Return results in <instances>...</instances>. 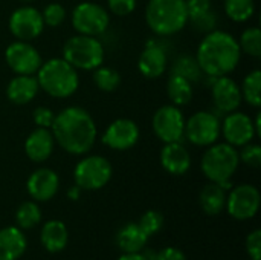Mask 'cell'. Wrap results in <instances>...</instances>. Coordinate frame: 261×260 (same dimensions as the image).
I'll return each mask as SVG.
<instances>
[{
	"mask_svg": "<svg viewBox=\"0 0 261 260\" xmlns=\"http://www.w3.org/2000/svg\"><path fill=\"white\" fill-rule=\"evenodd\" d=\"M55 139L50 129L37 127L24 139V153L32 162H44L54 153Z\"/></svg>",
	"mask_w": 261,
	"mask_h": 260,
	"instance_id": "19",
	"label": "cell"
},
{
	"mask_svg": "<svg viewBox=\"0 0 261 260\" xmlns=\"http://www.w3.org/2000/svg\"><path fill=\"white\" fill-rule=\"evenodd\" d=\"M40 86L35 75H15L6 86V97L12 104H29L38 93Z\"/></svg>",
	"mask_w": 261,
	"mask_h": 260,
	"instance_id": "21",
	"label": "cell"
},
{
	"mask_svg": "<svg viewBox=\"0 0 261 260\" xmlns=\"http://www.w3.org/2000/svg\"><path fill=\"white\" fill-rule=\"evenodd\" d=\"M106 51L98 37L76 34L66 40L63 58L76 70H93L104 63Z\"/></svg>",
	"mask_w": 261,
	"mask_h": 260,
	"instance_id": "5",
	"label": "cell"
},
{
	"mask_svg": "<svg viewBox=\"0 0 261 260\" xmlns=\"http://www.w3.org/2000/svg\"><path fill=\"white\" fill-rule=\"evenodd\" d=\"M254 126H255V132H257V136H260V135H261V116H260V112L257 113V116H255V120H254Z\"/></svg>",
	"mask_w": 261,
	"mask_h": 260,
	"instance_id": "44",
	"label": "cell"
},
{
	"mask_svg": "<svg viewBox=\"0 0 261 260\" xmlns=\"http://www.w3.org/2000/svg\"><path fill=\"white\" fill-rule=\"evenodd\" d=\"M118 260H147L142 254H139V253H135V254H124V256H121Z\"/></svg>",
	"mask_w": 261,
	"mask_h": 260,
	"instance_id": "42",
	"label": "cell"
},
{
	"mask_svg": "<svg viewBox=\"0 0 261 260\" xmlns=\"http://www.w3.org/2000/svg\"><path fill=\"white\" fill-rule=\"evenodd\" d=\"M8 26L11 34L21 41H32L44 31L41 12L31 5H24L14 9L9 15Z\"/></svg>",
	"mask_w": 261,
	"mask_h": 260,
	"instance_id": "12",
	"label": "cell"
},
{
	"mask_svg": "<svg viewBox=\"0 0 261 260\" xmlns=\"http://www.w3.org/2000/svg\"><path fill=\"white\" fill-rule=\"evenodd\" d=\"M26 250V239L17 227L0 230V260H17Z\"/></svg>",
	"mask_w": 261,
	"mask_h": 260,
	"instance_id": "22",
	"label": "cell"
},
{
	"mask_svg": "<svg viewBox=\"0 0 261 260\" xmlns=\"http://www.w3.org/2000/svg\"><path fill=\"white\" fill-rule=\"evenodd\" d=\"M240 166L239 150L228 143L211 144L202 156V172L203 175L216 184L231 181L234 173Z\"/></svg>",
	"mask_w": 261,
	"mask_h": 260,
	"instance_id": "6",
	"label": "cell"
},
{
	"mask_svg": "<svg viewBox=\"0 0 261 260\" xmlns=\"http://www.w3.org/2000/svg\"><path fill=\"white\" fill-rule=\"evenodd\" d=\"M185 3H187V11H188V18L213 9L211 0H185Z\"/></svg>",
	"mask_w": 261,
	"mask_h": 260,
	"instance_id": "41",
	"label": "cell"
},
{
	"mask_svg": "<svg viewBox=\"0 0 261 260\" xmlns=\"http://www.w3.org/2000/svg\"><path fill=\"white\" fill-rule=\"evenodd\" d=\"M138 0H107L109 11L116 17H127L135 12Z\"/></svg>",
	"mask_w": 261,
	"mask_h": 260,
	"instance_id": "37",
	"label": "cell"
},
{
	"mask_svg": "<svg viewBox=\"0 0 261 260\" xmlns=\"http://www.w3.org/2000/svg\"><path fill=\"white\" fill-rule=\"evenodd\" d=\"M184 138L193 146L210 147L220 138V118L210 110H200L185 120Z\"/></svg>",
	"mask_w": 261,
	"mask_h": 260,
	"instance_id": "9",
	"label": "cell"
},
{
	"mask_svg": "<svg viewBox=\"0 0 261 260\" xmlns=\"http://www.w3.org/2000/svg\"><path fill=\"white\" fill-rule=\"evenodd\" d=\"M55 143L70 155H86L93 147L98 129L90 113L78 106H69L55 113L50 126Z\"/></svg>",
	"mask_w": 261,
	"mask_h": 260,
	"instance_id": "1",
	"label": "cell"
},
{
	"mask_svg": "<svg viewBox=\"0 0 261 260\" xmlns=\"http://www.w3.org/2000/svg\"><path fill=\"white\" fill-rule=\"evenodd\" d=\"M35 77L40 89L57 100L72 97L80 87L78 70L63 57L43 61Z\"/></svg>",
	"mask_w": 261,
	"mask_h": 260,
	"instance_id": "3",
	"label": "cell"
},
{
	"mask_svg": "<svg viewBox=\"0 0 261 260\" xmlns=\"http://www.w3.org/2000/svg\"><path fill=\"white\" fill-rule=\"evenodd\" d=\"M151 127L158 139H161L164 144L182 141L185 132V116L177 106L165 104L154 112L151 118Z\"/></svg>",
	"mask_w": 261,
	"mask_h": 260,
	"instance_id": "10",
	"label": "cell"
},
{
	"mask_svg": "<svg viewBox=\"0 0 261 260\" xmlns=\"http://www.w3.org/2000/svg\"><path fill=\"white\" fill-rule=\"evenodd\" d=\"M145 23L159 37H170L180 32L188 23L185 0H148Z\"/></svg>",
	"mask_w": 261,
	"mask_h": 260,
	"instance_id": "4",
	"label": "cell"
},
{
	"mask_svg": "<svg viewBox=\"0 0 261 260\" xmlns=\"http://www.w3.org/2000/svg\"><path fill=\"white\" fill-rule=\"evenodd\" d=\"M223 9L232 21L245 23L255 14V0H225Z\"/></svg>",
	"mask_w": 261,
	"mask_h": 260,
	"instance_id": "29",
	"label": "cell"
},
{
	"mask_svg": "<svg viewBox=\"0 0 261 260\" xmlns=\"http://www.w3.org/2000/svg\"><path fill=\"white\" fill-rule=\"evenodd\" d=\"M168 64V55L162 44L156 41H148L138 58L139 72L150 80H156L164 75Z\"/></svg>",
	"mask_w": 261,
	"mask_h": 260,
	"instance_id": "18",
	"label": "cell"
},
{
	"mask_svg": "<svg viewBox=\"0 0 261 260\" xmlns=\"http://www.w3.org/2000/svg\"><path fill=\"white\" fill-rule=\"evenodd\" d=\"M220 135L225 138V143L239 149L257 136L254 120L243 112H229L225 115L223 121H220Z\"/></svg>",
	"mask_w": 261,
	"mask_h": 260,
	"instance_id": "13",
	"label": "cell"
},
{
	"mask_svg": "<svg viewBox=\"0 0 261 260\" xmlns=\"http://www.w3.org/2000/svg\"><path fill=\"white\" fill-rule=\"evenodd\" d=\"M21 2H24V3H29V2H34V0H21Z\"/></svg>",
	"mask_w": 261,
	"mask_h": 260,
	"instance_id": "45",
	"label": "cell"
},
{
	"mask_svg": "<svg viewBox=\"0 0 261 260\" xmlns=\"http://www.w3.org/2000/svg\"><path fill=\"white\" fill-rule=\"evenodd\" d=\"M66 15H67L66 8L61 3H49L41 11L44 26H50V28L61 26L64 23V20H66Z\"/></svg>",
	"mask_w": 261,
	"mask_h": 260,
	"instance_id": "33",
	"label": "cell"
},
{
	"mask_svg": "<svg viewBox=\"0 0 261 260\" xmlns=\"http://www.w3.org/2000/svg\"><path fill=\"white\" fill-rule=\"evenodd\" d=\"M5 61L15 75H35L43 58L31 41L15 40L5 49Z\"/></svg>",
	"mask_w": 261,
	"mask_h": 260,
	"instance_id": "11",
	"label": "cell"
},
{
	"mask_svg": "<svg viewBox=\"0 0 261 260\" xmlns=\"http://www.w3.org/2000/svg\"><path fill=\"white\" fill-rule=\"evenodd\" d=\"M240 58L242 51L237 38L219 29L205 34L196 52V60L202 72L210 78L229 75L239 66Z\"/></svg>",
	"mask_w": 261,
	"mask_h": 260,
	"instance_id": "2",
	"label": "cell"
},
{
	"mask_svg": "<svg viewBox=\"0 0 261 260\" xmlns=\"http://www.w3.org/2000/svg\"><path fill=\"white\" fill-rule=\"evenodd\" d=\"M93 83L102 92H115L121 86V75L116 69L101 64L93 69Z\"/></svg>",
	"mask_w": 261,
	"mask_h": 260,
	"instance_id": "30",
	"label": "cell"
},
{
	"mask_svg": "<svg viewBox=\"0 0 261 260\" xmlns=\"http://www.w3.org/2000/svg\"><path fill=\"white\" fill-rule=\"evenodd\" d=\"M69 233L61 221H49L41 230V244L49 253H60L66 248Z\"/></svg>",
	"mask_w": 261,
	"mask_h": 260,
	"instance_id": "23",
	"label": "cell"
},
{
	"mask_svg": "<svg viewBox=\"0 0 261 260\" xmlns=\"http://www.w3.org/2000/svg\"><path fill=\"white\" fill-rule=\"evenodd\" d=\"M260 192L251 184H240L231 188L229 196H226L228 213L237 221L254 218L260 208Z\"/></svg>",
	"mask_w": 261,
	"mask_h": 260,
	"instance_id": "14",
	"label": "cell"
},
{
	"mask_svg": "<svg viewBox=\"0 0 261 260\" xmlns=\"http://www.w3.org/2000/svg\"><path fill=\"white\" fill-rule=\"evenodd\" d=\"M167 95H168L171 104H174L177 107L187 106V104H190V101L193 100V95H194L193 83L180 75L170 74L168 81H167Z\"/></svg>",
	"mask_w": 261,
	"mask_h": 260,
	"instance_id": "25",
	"label": "cell"
},
{
	"mask_svg": "<svg viewBox=\"0 0 261 260\" xmlns=\"http://www.w3.org/2000/svg\"><path fill=\"white\" fill-rule=\"evenodd\" d=\"M246 250L251 260H261V231H252L246 239Z\"/></svg>",
	"mask_w": 261,
	"mask_h": 260,
	"instance_id": "40",
	"label": "cell"
},
{
	"mask_svg": "<svg viewBox=\"0 0 261 260\" xmlns=\"http://www.w3.org/2000/svg\"><path fill=\"white\" fill-rule=\"evenodd\" d=\"M70 21L76 34L99 37L107 31L110 15L104 6L95 2H81L73 8Z\"/></svg>",
	"mask_w": 261,
	"mask_h": 260,
	"instance_id": "8",
	"label": "cell"
},
{
	"mask_svg": "<svg viewBox=\"0 0 261 260\" xmlns=\"http://www.w3.org/2000/svg\"><path fill=\"white\" fill-rule=\"evenodd\" d=\"M144 257L147 260H187L185 254L179 248H174V247H167L159 253L148 250L144 254Z\"/></svg>",
	"mask_w": 261,
	"mask_h": 260,
	"instance_id": "39",
	"label": "cell"
},
{
	"mask_svg": "<svg viewBox=\"0 0 261 260\" xmlns=\"http://www.w3.org/2000/svg\"><path fill=\"white\" fill-rule=\"evenodd\" d=\"M161 166L170 175H185L191 167V155L188 149L180 143H167L161 150Z\"/></svg>",
	"mask_w": 261,
	"mask_h": 260,
	"instance_id": "20",
	"label": "cell"
},
{
	"mask_svg": "<svg viewBox=\"0 0 261 260\" xmlns=\"http://www.w3.org/2000/svg\"><path fill=\"white\" fill-rule=\"evenodd\" d=\"M113 175V167L110 161L101 155L84 156L73 169L75 185L81 190H99L109 184Z\"/></svg>",
	"mask_w": 261,
	"mask_h": 260,
	"instance_id": "7",
	"label": "cell"
},
{
	"mask_svg": "<svg viewBox=\"0 0 261 260\" xmlns=\"http://www.w3.org/2000/svg\"><path fill=\"white\" fill-rule=\"evenodd\" d=\"M26 188L32 199L38 202H44V201L52 199L57 195L60 188V178L54 170L47 167H41V169H37L28 178Z\"/></svg>",
	"mask_w": 261,
	"mask_h": 260,
	"instance_id": "17",
	"label": "cell"
},
{
	"mask_svg": "<svg viewBox=\"0 0 261 260\" xmlns=\"http://www.w3.org/2000/svg\"><path fill=\"white\" fill-rule=\"evenodd\" d=\"M211 95L216 109L225 115L237 110L243 101L240 86L228 75L214 78V83L211 86Z\"/></svg>",
	"mask_w": 261,
	"mask_h": 260,
	"instance_id": "16",
	"label": "cell"
},
{
	"mask_svg": "<svg viewBox=\"0 0 261 260\" xmlns=\"http://www.w3.org/2000/svg\"><path fill=\"white\" fill-rule=\"evenodd\" d=\"M138 225L147 234V238H150L161 231V228L164 225V216H162V213H159L156 210H148L147 213H144V216L141 218Z\"/></svg>",
	"mask_w": 261,
	"mask_h": 260,
	"instance_id": "35",
	"label": "cell"
},
{
	"mask_svg": "<svg viewBox=\"0 0 261 260\" xmlns=\"http://www.w3.org/2000/svg\"><path fill=\"white\" fill-rule=\"evenodd\" d=\"M54 118H55V113L52 112L50 107H46V106H38L32 112V120H34V124L37 127L50 129V126L54 123Z\"/></svg>",
	"mask_w": 261,
	"mask_h": 260,
	"instance_id": "38",
	"label": "cell"
},
{
	"mask_svg": "<svg viewBox=\"0 0 261 260\" xmlns=\"http://www.w3.org/2000/svg\"><path fill=\"white\" fill-rule=\"evenodd\" d=\"M80 192H81V188H80L78 185H73V187L69 190V193H67V195H69V198H70V199L76 201V199L80 198Z\"/></svg>",
	"mask_w": 261,
	"mask_h": 260,
	"instance_id": "43",
	"label": "cell"
},
{
	"mask_svg": "<svg viewBox=\"0 0 261 260\" xmlns=\"http://www.w3.org/2000/svg\"><path fill=\"white\" fill-rule=\"evenodd\" d=\"M242 98L252 107L258 109L261 106V70H251L242 81L240 86Z\"/></svg>",
	"mask_w": 261,
	"mask_h": 260,
	"instance_id": "27",
	"label": "cell"
},
{
	"mask_svg": "<svg viewBox=\"0 0 261 260\" xmlns=\"http://www.w3.org/2000/svg\"><path fill=\"white\" fill-rule=\"evenodd\" d=\"M242 54H248L249 57L260 58L261 57V31L258 26H249L246 28L240 38L237 40Z\"/></svg>",
	"mask_w": 261,
	"mask_h": 260,
	"instance_id": "31",
	"label": "cell"
},
{
	"mask_svg": "<svg viewBox=\"0 0 261 260\" xmlns=\"http://www.w3.org/2000/svg\"><path fill=\"white\" fill-rule=\"evenodd\" d=\"M225 205H226V190H223L216 182H210L208 185L203 187V190L200 192V207L206 215L216 216L222 213Z\"/></svg>",
	"mask_w": 261,
	"mask_h": 260,
	"instance_id": "26",
	"label": "cell"
},
{
	"mask_svg": "<svg viewBox=\"0 0 261 260\" xmlns=\"http://www.w3.org/2000/svg\"><path fill=\"white\" fill-rule=\"evenodd\" d=\"M41 219V210L35 202H23L15 213V221L20 228L29 230L34 228Z\"/></svg>",
	"mask_w": 261,
	"mask_h": 260,
	"instance_id": "32",
	"label": "cell"
},
{
	"mask_svg": "<svg viewBox=\"0 0 261 260\" xmlns=\"http://www.w3.org/2000/svg\"><path fill=\"white\" fill-rule=\"evenodd\" d=\"M242 150L239 152V158L240 162H243L248 167L252 169H258L261 167V147L258 144H252L248 143L243 147H240Z\"/></svg>",
	"mask_w": 261,
	"mask_h": 260,
	"instance_id": "36",
	"label": "cell"
},
{
	"mask_svg": "<svg viewBox=\"0 0 261 260\" xmlns=\"http://www.w3.org/2000/svg\"><path fill=\"white\" fill-rule=\"evenodd\" d=\"M147 234L141 230L138 224H127L124 225L119 233H118V247L125 253V254H135L139 253L145 244H147Z\"/></svg>",
	"mask_w": 261,
	"mask_h": 260,
	"instance_id": "24",
	"label": "cell"
},
{
	"mask_svg": "<svg viewBox=\"0 0 261 260\" xmlns=\"http://www.w3.org/2000/svg\"><path fill=\"white\" fill-rule=\"evenodd\" d=\"M171 74L180 75V77L187 78L191 83L200 81V78L203 75L196 57L187 55V54H182V55L176 57V60L171 64Z\"/></svg>",
	"mask_w": 261,
	"mask_h": 260,
	"instance_id": "28",
	"label": "cell"
},
{
	"mask_svg": "<svg viewBox=\"0 0 261 260\" xmlns=\"http://www.w3.org/2000/svg\"><path fill=\"white\" fill-rule=\"evenodd\" d=\"M188 23L193 26L194 31L208 34V32H211V31H214V29L217 28L219 17H217V14H216L213 9H210V11H206V12H203V14L190 17V18H188Z\"/></svg>",
	"mask_w": 261,
	"mask_h": 260,
	"instance_id": "34",
	"label": "cell"
},
{
	"mask_svg": "<svg viewBox=\"0 0 261 260\" xmlns=\"http://www.w3.org/2000/svg\"><path fill=\"white\" fill-rule=\"evenodd\" d=\"M141 136L139 126L130 118H118L112 121L102 133V144L116 152L133 149Z\"/></svg>",
	"mask_w": 261,
	"mask_h": 260,
	"instance_id": "15",
	"label": "cell"
}]
</instances>
